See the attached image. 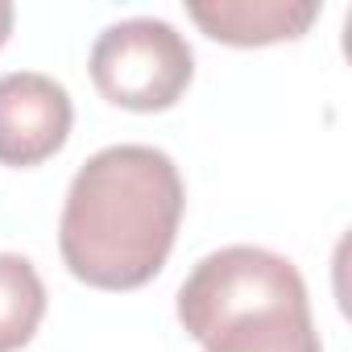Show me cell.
Returning <instances> with one entry per match:
<instances>
[{
	"instance_id": "7",
	"label": "cell",
	"mask_w": 352,
	"mask_h": 352,
	"mask_svg": "<svg viewBox=\"0 0 352 352\" xmlns=\"http://www.w3.org/2000/svg\"><path fill=\"white\" fill-rule=\"evenodd\" d=\"M9 34H13V5H9V0H0V46L9 42Z\"/></svg>"
},
{
	"instance_id": "6",
	"label": "cell",
	"mask_w": 352,
	"mask_h": 352,
	"mask_svg": "<svg viewBox=\"0 0 352 352\" xmlns=\"http://www.w3.org/2000/svg\"><path fill=\"white\" fill-rule=\"evenodd\" d=\"M46 315V286L30 257L0 253V352H17L34 340Z\"/></svg>"
},
{
	"instance_id": "5",
	"label": "cell",
	"mask_w": 352,
	"mask_h": 352,
	"mask_svg": "<svg viewBox=\"0 0 352 352\" xmlns=\"http://www.w3.org/2000/svg\"><path fill=\"white\" fill-rule=\"evenodd\" d=\"M191 21L228 46H265L302 38L307 25L319 17L315 0H212V5H191Z\"/></svg>"
},
{
	"instance_id": "2",
	"label": "cell",
	"mask_w": 352,
	"mask_h": 352,
	"mask_svg": "<svg viewBox=\"0 0 352 352\" xmlns=\"http://www.w3.org/2000/svg\"><path fill=\"white\" fill-rule=\"evenodd\" d=\"M179 319L204 352H323L302 274L257 245L208 253L179 286Z\"/></svg>"
},
{
	"instance_id": "1",
	"label": "cell",
	"mask_w": 352,
	"mask_h": 352,
	"mask_svg": "<svg viewBox=\"0 0 352 352\" xmlns=\"http://www.w3.org/2000/svg\"><path fill=\"white\" fill-rule=\"evenodd\" d=\"M183 179L153 145H108L67 187L58 249L67 270L100 290H137L170 257L183 220Z\"/></svg>"
},
{
	"instance_id": "3",
	"label": "cell",
	"mask_w": 352,
	"mask_h": 352,
	"mask_svg": "<svg viewBox=\"0 0 352 352\" xmlns=\"http://www.w3.org/2000/svg\"><path fill=\"white\" fill-rule=\"evenodd\" d=\"M195 54L162 17H124L100 30L91 46V79L104 100L129 112H162L187 91Z\"/></svg>"
},
{
	"instance_id": "4",
	"label": "cell",
	"mask_w": 352,
	"mask_h": 352,
	"mask_svg": "<svg viewBox=\"0 0 352 352\" xmlns=\"http://www.w3.org/2000/svg\"><path fill=\"white\" fill-rule=\"evenodd\" d=\"M75 108L58 79L42 71L0 75V162L38 166L54 157L71 133Z\"/></svg>"
}]
</instances>
